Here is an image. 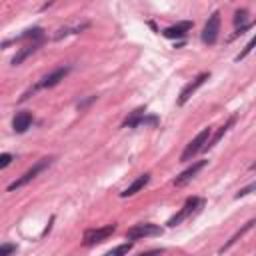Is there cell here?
Returning a JSON list of instances; mask_svg holds the SVG:
<instances>
[{
    "label": "cell",
    "instance_id": "cell-1",
    "mask_svg": "<svg viewBox=\"0 0 256 256\" xmlns=\"http://www.w3.org/2000/svg\"><path fill=\"white\" fill-rule=\"evenodd\" d=\"M210 136H212V128L208 126V128H202L188 144H186V148H184V152H182V156H180V160L182 162H190L200 150H204L206 148V144H208V140H210Z\"/></svg>",
    "mask_w": 256,
    "mask_h": 256
},
{
    "label": "cell",
    "instance_id": "cell-2",
    "mask_svg": "<svg viewBox=\"0 0 256 256\" xmlns=\"http://www.w3.org/2000/svg\"><path fill=\"white\" fill-rule=\"evenodd\" d=\"M52 160H54V158H42L40 162H36V164H34L32 168H28L20 178H16L12 184H8V192H14V190H18V188L26 186L28 182H32V180H34L42 170H46V168L52 164Z\"/></svg>",
    "mask_w": 256,
    "mask_h": 256
},
{
    "label": "cell",
    "instance_id": "cell-3",
    "mask_svg": "<svg viewBox=\"0 0 256 256\" xmlns=\"http://www.w3.org/2000/svg\"><path fill=\"white\" fill-rule=\"evenodd\" d=\"M114 232H116V224H114V222H112V224H106V226H102V228H90V230L84 232V236H82V244H84V246L100 244V242L108 240Z\"/></svg>",
    "mask_w": 256,
    "mask_h": 256
},
{
    "label": "cell",
    "instance_id": "cell-4",
    "mask_svg": "<svg viewBox=\"0 0 256 256\" xmlns=\"http://www.w3.org/2000/svg\"><path fill=\"white\" fill-rule=\"evenodd\" d=\"M202 202H204V200H202V198H198V196H188V198H186V202H184V206L180 208V212H178V214H174L166 224H168L170 228L178 226V224H180V222H184V220H186V218H188V216H190L198 206H202Z\"/></svg>",
    "mask_w": 256,
    "mask_h": 256
},
{
    "label": "cell",
    "instance_id": "cell-5",
    "mask_svg": "<svg viewBox=\"0 0 256 256\" xmlns=\"http://www.w3.org/2000/svg\"><path fill=\"white\" fill-rule=\"evenodd\" d=\"M160 234H162V228H160L158 224L144 222V224H136V226H132V228L126 232V238H128V240H142V238L160 236Z\"/></svg>",
    "mask_w": 256,
    "mask_h": 256
},
{
    "label": "cell",
    "instance_id": "cell-6",
    "mask_svg": "<svg viewBox=\"0 0 256 256\" xmlns=\"http://www.w3.org/2000/svg\"><path fill=\"white\" fill-rule=\"evenodd\" d=\"M218 32H220V12H212L210 18L206 20L204 24V30H202V42L212 46L216 44L218 40Z\"/></svg>",
    "mask_w": 256,
    "mask_h": 256
},
{
    "label": "cell",
    "instance_id": "cell-7",
    "mask_svg": "<svg viewBox=\"0 0 256 256\" xmlns=\"http://www.w3.org/2000/svg\"><path fill=\"white\" fill-rule=\"evenodd\" d=\"M208 78H210V72H200V74H198V76H196L192 82H188V84H186V86L180 90V96H178V106H184V104H186V102L192 98V94H194V92H196V90H198V88H200V86H202V84H204Z\"/></svg>",
    "mask_w": 256,
    "mask_h": 256
},
{
    "label": "cell",
    "instance_id": "cell-8",
    "mask_svg": "<svg viewBox=\"0 0 256 256\" xmlns=\"http://www.w3.org/2000/svg\"><path fill=\"white\" fill-rule=\"evenodd\" d=\"M68 72H70V66H60V68L52 70L50 74H46V76L34 86V90H40V88H54L56 84H60V82L68 76Z\"/></svg>",
    "mask_w": 256,
    "mask_h": 256
},
{
    "label": "cell",
    "instance_id": "cell-9",
    "mask_svg": "<svg viewBox=\"0 0 256 256\" xmlns=\"http://www.w3.org/2000/svg\"><path fill=\"white\" fill-rule=\"evenodd\" d=\"M204 166H206V160H196V162H192V166H188L186 170H182V172L174 178V186H184V184L190 182Z\"/></svg>",
    "mask_w": 256,
    "mask_h": 256
},
{
    "label": "cell",
    "instance_id": "cell-10",
    "mask_svg": "<svg viewBox=\"0 0 256 256\" xmlns=\"http://www.w3.org/2000/svg\"><path fill=\"white\" fill-rule=\"evenodd\" d=\"M190 28H192V22H190V20H182V22H176V24L164 28V30H162V36H164V38H170V40H174V38H184Z\"/></svg>",
    "mask_w": 256,
    "mask_h": 256
},
{
    "label": "cell",
    "instance_id": "cell-11",
    "mask_svg": "<svg viewBox=\"0 0 256 256\" xmlns=\"http://www.w3.org/2000/svg\"><path fill=\"white\" fill-rule=\"evenodd\" d=\"M32 114L28 112V110H22V112H18L16 116H14V120H12V130L16 132V134H24L30 126H32Z\"/></svg>",
    "mask_w": 256,
    "mask_h": 256
},
{
    "label": "cell",
    "instance_id": "cell-12",
    "mask_svg": "<svg viewBox=\"0 0 256 256\" xmlns=\"http://www.w3.org/2000/svg\"><path fill=\"white\" fill-rule=\"evenodd\" d=\"M40 46H42V42H30V44H26L24 48H20V50H18V54L10 60V64H12V66H20V64H22L28 56H32Z\"/></svg>",
    "mask_w": 256,
    "mask_h": 256
},
{
    "label": "cell",
    "instance_id": "cell-13",
    "mask_svg": "<svg viewBox=\"0 0 256 256\" xmlns=\"http://www.w3.org/2000/svg\"><path fill=\"white\" fill-rule=\"evenodd\" d=\"M236 118H238V116H236V114H232V116H230V118H228V120H226V122H224V124H222L218 130H216V134H214V136L208 140V144H206V148H204V150H208V148L216 146V144L220 142V138H222V136H224V134H226V132H228V130H230V128L236 124Z\"/></svg>",
    "mask_w": 256,
    "mask_h": 256
},
{
    "label": "cell",
    "instance_id": "cell-14",
    "mask_svg": "<svg viewBox=\"0 0 256 256\" xmlns=\"http://www.w3.org/2000/svg\"><path fill=\"white\" fill-rule=\"evenodd\" d=\"M148 182H150V174H148V172H144V174H140V176H138V178H136V180H134V182H132L124 192H120V196H122V198L134 196V194H136V192H140Z\"/></svg>",
    "mask_w": 256,
    "mask_h": 256
},
{
    "label": "cell",
    "instance_id": "cell-15",
    "mask_svg": "<svg viewBox=\"0 0 256 256\" xmlns=\"http://www.w3.org/2000/svg\"><path fill=\"white\" fill-rule=\"evenodd\" d=\"M144 122H146V108L140 106V108H136V110L122 122V128H136V126H140V124H144Z\"/></svg>",
    "mask_w": 256,
    "mask_h": 256
},
{
    "label": "cell",
    "instance_id": "cell-16",
    "mask_svg": "<svg viewBox=\"0 0 256 256\" xmlns=\"http://www.w3.org/2000/svg\"><path fill=\"white\" fill-rule=\"evenodd\" d=\"M254 224H256V220H248V222H246V224H244L240 230H236V232L230 236V240H228V242H226V244L220 248V254H224L226 250H230V248H232V246H234V244H236V242H238V240H240V238H242V236H244V234H246V232H248V230H250Z\"/></svg>",
    "mask_w": 256,
    "mask_h": 256
},
{
    "label": "cell",
    "instance_id": "cell-17",
    "mask_svg": "<svg viewBox=\"0 0 256 256\" xmlns=\"http://www.w3.org/2000/svg\"><path fill=\"white\" fill-rule=\"evenodd\" d=\"M84 28H88V22H82V24H76V26H68V28H60V30H56V34H54V40H60V38L70 36V34H78V32H82Z\"/></svg>",
    "mask_w": 256,
    "mask_h": 256
},
{
    "label": "cell",
    "instance_id": "cell-18",
    "mask_svg": "<svg viewBox=\"0 0 256 256\" xmlns=\"http://www.w3.org/2000/svg\"><path fill=\"white\" fill-rule=\"evenodd\" d=\"M132 246H134V242H126V244L114 246V248H110L104 256H128V252L132 250Z\"/></svg>",
    "mask_w": 256,
    "mask_h": 256
},
{
    "label": "cell",
    "instance_id": "cell-19",
    "mask_svg": "<svg viewBox=\"0 0 256 256\" xmlns=\"http://www.w3.org/2000/svg\"><path fill=\"white\" fill-rule=\"evenodd\" d=\"M246 16H248V10H246V8H242V10H236V14H234V26H236V30H238V28H244V26H248V22H246Z\"/></svg>",
    "mask_w": 256,
    "mask_h": 256
},
{
    "label": "cell",
    "instance_id": "cell-20",
    "mask_svg": "<svg viewBox=\"0 0 256 256\" xmlns=\"http://www.w3.org/2000/svg\"><path fill=\"white\" fill-rule=\"evenodd\" d=\"M254 48H256V34H254V36H252V38L248 40V44H246V46H244V48L240 50V54L236 56V62H240V60H244V58H246V56H248V54H250V52H252Z\"/></svg>",
    "mask_w": 256,
    "mask_h": 256
},
{
    "label": "cell",
    "instance_id": "cell-21",
    "mask_svg": "<svg viewBox=\"0 0 256 256\" xmlns=\"http://www.w3.org/2000/svg\"><path fill=\"white\" fill-rule=\"evenodd\" d=\"M252 192H256V182H250L248 186L240 188V190L234 194V198H236V200H240V198H244V196H248V194H252Z\"/></svg>",
    "mask_w": 256,
    "mask_h": 256
},
{
    "label": "cell",
    "instance_id": "cell-22",
    "mask_svg": "<svg viewBox=\"0 0 256 256\" xmlns=\"http://www.w3.org/2000/svg\"><path fill=\"white\" fill-rule=\"evenodd\" d=\"M12 252H16V244H8V242H4V244L0 246V256H10Z\"/></svg>",
    "mask_w": 256,
    "mask_h": 256
},
{
    "label": "cell",
    "instance_id": "cell-23",
    "mask_svg": "<svg viewBox=\"0 0 256 256\" xmlns=\"http://www.w3.org/2000/svg\"><path fill=\"white\" fill-rule=\"evenodd\" d=\"M10 162H12V154H8V152L0 154V168H6Z\"/></svg>",
    "mask_w": 256,
    "mask_h": 256
},
{
    "label": "cell",
    "instance_id": "cell-24",
    "mask_svg": "<svg viewBox=\"0 0 256 256\" xmlns=\"http://www.w3.org/2000/svg\"><path fill=\"white\" fill-rule=\"evenodd\" d=\"M164 254V248H152V250H146V252H140L138 256H160Z\"/></svg>",
    "mask_w": 256,
    "mask_h": 256
},
{
    "label": "cell",
    "instance_id": "cell-25",
    "mask_svg": "<svg viewBox=\"0 0 256 256\" xmlns=\"http://www.w3.org/2000/svg\"><path fill=\"white\" fill-rule=\"evenodd\" d=\"M94 100H96V96H90V98H86L84 102H78V110H84V108H86L90 102H94Z\"/></svg>",
    "mask_w": 256,
    "mask_h": 256
},
{
    "label": "cell",
    "instance_id": "cell-26",
    "mask_svg": "<svg viewBox=\"0 0 256 256\" xmlns=\"http://www.w3.org/2000/svg\"><path fill=\"white\" fill-rule=\"evenodd\" d=\"M248 170H252V172H254V170H256V162H252V164H250V168H248Z\"/></svg>",
    "mask_w": 256,
    "mask_h": 256
}]
</instances>
